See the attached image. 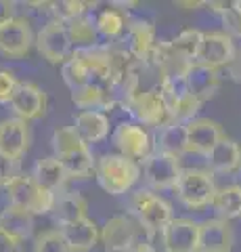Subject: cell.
<instances>
[{
  "label": "cell",
  "mask_w": 241,
  "mask_h": 252,
  "mask_svg": "<svg viewBox=\"0 0 241 252\" xmlns=\"http://www.w3.org/2000/svg\"><path fill=\"white\" fill-rule=\"evenodd\" d=\"M95 177L109 195H124L141 179V166L122 154H103L97 160Z\"/></svg>",
  "instance_id": "6da1fadb"
},
{
  "label": "cell",
  "mask_w": 241,
  "mask_h": 252,
  "mask_svg": "<svg viewBox=\"0 0 241 252\" xmlns=\"http://www.w3.org/2000/svg\"><path fill=\"white\" fill-rule=\"evenodd\" d=\"M128 215L147 233H161L172 223L174 212L170 202L151 189H136L128 200Z\"/></svg>",
  "instance_id": "7a4b0ae2"
},
{
  "label": "cell",
  "mask_w": 241,
  "mask_h": 252,
  "mask_svg": "<svg viewBox=\"0 0 241 252\" xmlns=\"http://www.w3.org/2000/svg\"><path fill=\"white\" fill-rule=\"evenodd\" d=\"M6 198H9V206L21 208L36 217L49 215L55 206L57 195L38 185L32 175H17L6 185Z\"/></svg>",
  "instance_id": "3957f363"
},
{
  "label": "cell",
  "mask_w": 241,
  "mask_h": 252,
  "mask_svg": "<svg viewBox=\"0 0 241 252\" xmlns=\"http://www.w3.org/2000/svg\"><path fill=\"white\" fill-rule=\"evenodd\" d=\"M122 105L136 118L141 126H153V128H166V126L174 124V116L170 112V107L166 105L164 97L158 86H153L149 91H138L130 99L122 101Z\"/></svg>",
  "instance_id": "277c9868"
},
{
  "label": "cell",
  "mask_w": 241,
  "mask_h": 252,
  "mask_svg": "<svg viewBox=\"0 0 241 252\" xmlns=\"http://www.w3.org/2000/svg\"><path fill=\"white\" fill-rule=\"evenodd\" d=\"M174 191H176V198L187 208L199 210V208L212 206L218 187L214 183L212 172L199 170V168H185L176 181Z\"/></svg>",
  "instance_id": "5b68a950"
},
{
  "label": "cell",
  "mask_w": 241,
  "mask_h": 252,
  "mask_svg": "<svg viewBox=\"0 0 241 252\" xmlns=\"http://www.w3.org/2000/svg\"><path fill=\"white\" fill-rule=\"evenodd\" d=\"M145 229L130 215H115L105 220L101 229V242L107 252H130L145 242Z\"/></svg>",
  "instance_id": "8992f818"
},
{
  "label": "cell",
  "mask_w": 241,
  "mask_h": 252,
  "mask_svg": "<svg viewBox=\"0 0 241 252\" xmlns=\"http://www.w3.org/2000/svg\"><path fill=\"white\" fill-rule=\"evenodd\" d=\"M158 89L161 93V97H164L166 105L170 107V112H172L174 122L187 124V122L195 120L201 103L191 94L189 86H187L185 76L161 78V80L158 82Z\"/></svg>",
  "instance_id": "52a82bcc"
},
{
  "label": "cell",
  "mask_w": 241,
  "mask_h": 252,
  "mask_svg": "<svg viewBox=\"0 0 241 252\" xmlns=\"http://www.w3.org/2000/svg\"><path fill=\"white\" fill-rule=\"evenodd\" d=\"M107 55H109L115 94H122V101H126L134 93H138V65H141V61L132 57L124 49V44L107 46Z\"/></svg>",
  "instance_id": "ba28073f"
},
{
  "label": "cell",
  "mask_w": 241,
  "mask_h": 252,
  "mask_svg": "<svg viewBox=\"0 0 241 252\" xmlns=\"http://www.w3.org/2000/svg\"><path fill=\"white\" fill-rule=\"evenodd\" d=\"M36 49L42 57L53 63V65H63V63L74 55V46L69 42L67 28L63 21L51 19L36 36Z\"/></svg>",
  "instance_id": "9c48e42d"
},
{
  "label": "cell",
  "mask_w": 241,
  "mask_h": 252,
  "mask_svg": "<svg viewBox=\"0 0 241 252\" xmlns=\"http://www.w3.org/2000/svg\"><path fill=\"white\" fill-rule=\"evenodd\" d=\"M181 158L166 154V152H151L143 162V177L151 189L164 191V189H174L178 177H181Z\"/></svg>",
  "instance_id": "30bf717a"
},
{
  "label": "cell",
  "mask_w": 241,
  "mask_h": 252,
  "mask_svg": "<svg viewBox=\"0 0 241 252\" xmlns=\"http://www.w3.org/2000/svg\"><path fill=\"white\" fill-rule=\"evenodd\" d=\"M113 143L122 156H126L134 162H145L147 156L151 154L153 141L145 126L136 122H120L113 130Z\"/></svg>",
  "instance_id": "8fae6325"
},
{
  "label": "cell",
  "mask_w": 241,
  "mask_h": 252,
  "mask_svg": "<svg viewBox=\"0 0 241 252\" xmlns=\"http://www.w3.org/2000/svg\"><path fill=\"white\" fill-rule=\"evenodd\" d=\"M235 53V42L227 32H204V40H201V49L197 53L195 63L210 69H220L224 65L229 67Z\"/></svg>",
  "instance_id": "7c38bea8"
},
{
  "label": "cell",
  "mask_w": 241,
  "mask_h": 252,
  "mask_svg": "<svg viewBox=\"0 0 241 252\" xmlns=\"http://www.w3.org/2000/svg\"><path fill=\"white\" fill-rule=\"evenodd\" d=\"M34 44L32 23L26 17H15L0 28V55L9 59L26 57Z\"/></svg>",
  "instance_id": "4fadbf2b"
},
{
  "label": "cell",
  "mask_w": 241,
  "mask_h": 252,
  "mask_svg": "<svg viewBox=\"0 0 241 252\" xmlns=\"http://www.w3.org/2000/svg\"><path fill=\"white\" fill-rule=\"evenodd\" d=\"M9 105L19 120H38L46 114V93L34 82H19Z\"/></svg>",
  "instance_id": "5bb4252c"
},
{
  "label": "cell",
  "mask_w": 241,
  "mask_h": 252,
  "mask_svg": "<svg viewBox=\"0 0 241 252\" xmlns=\"http://www.w3.org/2000/svg\"><path fill=\"white\" fill-rule=\"evenodd\" d=\"M161 244L166 252H199V223L193 219H172L164 231Z\"/></svg>",
  "instance_id": "9a60e30c"
},
{
  "label": "cell",
  "mask_w": 241,
  "mask_h": 252,
  "mask_svg": "<svg viewBox=\"0 0 241 252\" xmlns=\"http://www.w3.org/2000/svg\"><path fill=\"white\" fill-rule=\"evenodd\" d=\"M80 61L84 63L88 72V84L99 86L101 91L109 93L115 97V84H113V74H111V65H109V55L107 49H86V51H74Z\"/></svg>",
  "instance_id": "2e32d148"
},
{
  "label": "cell",
  "mask_w": 241,
  "mask_h": 252,
  "mask_svg": "<svg viewBox=\"0 0 241 252\" xmlns=\"http://www.w3.org/2000/svg\"><path fill=\"white\" fill-rule=\"evenodd\" d=\"M224 139L222 126L210 118H195L187 122V141H189V152L208 156L216 147L218 141Z\"/></svg>",
  "instance_id": "e0dca14e"
},
{
  "label": "cell",
  "mask_w": 241,
  "mask_h": 252,
  "mask_svg": "<svg viewBox=\"0 0 241 252\" xmlns=\"http://www.w3.org/2000/svg\"><path fill=\"white\" fill-rule=\"evenodd\" d=\"M235 233L229 220L220 217L199 223V252H231Z\"/></svg>",
  "instance_id": "ac0fdd59"
},
{
  "label": "cell",
  "mask_w": 241,
  "mask_h": 252,
  "mask_svg": "<svg viewBox=\"0 0 241 252\" xmlns=\"http://www.w3.org/2000/svg\"><path fill=\"white\" fill-rule=\"evenodd\" d=\"M29 147V126L19 118L0 120V154L17 160Z\"/></svg>",
  "instance_id": "d6986e66"
},
{
  "label": "cell",
  "mask_w": 241,
  "mask_h": 252,
  "mask_svg": "<svg viewBox=\"0 0 241 252\" xmlns=\"http://www.w3.org/2000/svg\"><path fill=\"white\" fill-rule=\"evenodd\" d=\"M155 28L145 19H132L126 26V36H124V49L141 63L149 61V55L155 46Z\"/></svg>",
  "instance_id": "ffe728a7"
},
{
  "label": "cell",
  "mask_w": 241,
  "mask_h": 252,
  "mask_svg": "<svg viewBox=\"0 0 241 252\" xmlns=\"http://www.w3.org/2000/svg\"><path fill=\"white\" fill-rule=\"evenodd\" d=\"M185 80H187V86H189L191 94L199 103L210 101L220 89L218 69H210L206 65H199V63H191V67L187 69V74H185Z\"/></svg>",
  "instance_id": "44dd1931"
},
{
  "label": "cell",
  "mask_w": 241,
  "mask_h": 252,
  "mask_svg": "<svg viewBox=\"0 0 241 252\" xmlns=\"http://www.w3.org/2000/svg\"><path fill=\"white\" fill-rule=\"evenodd\" d=\"M59 231L63 233V238L67 242V246L72 248V252H88L99 244L101 231L97 223L92 219H80L76 223H69L59 227Z\"/></svg>",
  "instance_id": "7402d4cb"
},
{
  "label": "cell",
  "mask_w": 241,
  "mask_h": 252,
  "mask_svg": "<svg viewBox=\"0 0 241 252\" xmlns=\"http://www.w3.org/2000/svg\"><path fill=\"white\" fill-rule=\"evenodd\" d=\"M32 177L36 179V183L44 187L46 191L61 195L65 191V185H67V172L63 168V164L59 162L57 156H49V158H42V160L36 162Z\"/></svg>",
  "instance_id": "603a6c76"
},
{
  "label": "cell",
  "mask_w": 241,
  "mask_h": 252,
  "mask_svg": "<svg viewBox=\"0 0 241 252\" xmlns=\"http://www.w3.org/2000/svg\"><path fill=\"white\" fill-rule=\"evenodd\" d=\"M74 130L84 145H92L109 135V118L103 112H80L74 118Z\"/></svg>",
  "instance_id": "cb8c5ba5"
},
{
  "label": "cell",
  "mask_w": 241,
  "mask_h": 252,
  "mask_svg": "<svg viewBox=\"0 0 241 252\" xmlns=\"http://www.w3.org/2000/svg\"><path fill=\"white\" fill-rule=\"evenodd\" d=\"M51 215L59 227L76 223V220L88 217V202L78 191H63L61 195H57Z\"/></svg>",
  "instance_id": "d4e9b609"
},
{
  "label": "cell",
  "mask_w": 241,
  "mask_h": 252,
  "mask_svg": "<svg viewBox=\"0 0 241 252\" xmlns=\"http://www.w3.org/2000/svg\"><path fill=\"white\" fill-rule=\"evenodd\" d=\"M72 103L80 107L82 112H111L118 105V99L113 94L101 91L95 84H84L80 89L72 91Z\"/></svg>",
  "instance_id": "484cf974"
},
{
  "label": "cell",
  "mask_w": 241,
  "mask_h": 252,
  "mask_svg": "<svg viewBox=\"0 0 241 252\" xmlns=\"http://www.w3.org/2000/svg\"><path fill=\"white\" fill-rule=\"evenodd\" d=\"M208 164L212 172H218V175H229V172H235L239 168L241 162V147L237 145V141L227 139L216 143V147L210 152L208 156Z\"/></svg>",
  "instance_id": "4316f807"
},
{
  "label": "cell",
  "mask_w": 241,
  "mask_h": 252,
  "mask_svg": "<svg viewBox=\"0 0 241 252\" xmlns=\"http://www.w3.org/2000/svg\"><path fill=\"white\" fill-rule=\"evenodd\" d=\"M0 229L23 244L34 233V215L15 206H6L0 212Z\"/></svg>",
  "instance_id": "83f0119b"
},
{
  "label": "cell",
  "mask_w": 241,
  "mask_h": 252,
  "mask_svg": "<svg viewBox=\"0 0 241 252\" xmlns=\"http://www.w3.org/2000/svg\"><path fill=\"white\" fill-rule=\"evenodd\" d=\"M67 28V36L69 42L76 51H86V49H97L99 46V32L95 26V19L84 15V17H78L65 23Z\"/></svg>",
  "instance_id": "f1b7e54d"
},
{
  "label": "cell",
  "mask_w": 241,
  "mask_h": 252,
  "mask_svg": "<svg viewBox=\"0 0 241 252\" xmlns=\"http://www.w3.org/2000/svg\"><path fill=\"white\" fill-rule=\"evenodd\" d=\"M158 152H166L181 158L183 154L189 152V141H187V124L174 122L166 128L158 130Z\"/></svg>",
  "instance_id": "f546056e"
},
{
  "label": "cell",
  "mask_w": 241,
  "mask_h": 252,
  "mask_svg": "<svg viewBox=\"0 0 241 252\" xmlns=\"http://www.w3.org/2000/svg\"><path fill=\"white\" fill-rule=\"evenodd\" d=\"M59 162L63 164L69 179H88L97 166V160L92 158L88 147H82V149H76V152H69L65 156H59Z\"/></svg>",
  "instance_id": "4dcf8cb0"
},
{
  "label": "cell",
  "mask_w": 241,
  "mask_h": 252,
  "mask_svg": "<svg viewBox=\"0 0 241 252\" xmlns=\"http://www.w3.org/2000/svg\"><path fill=\"white\" fill-rule=\"evenodd\" d=\"M212 206L216 212H218V217L224 220L241 217V187L237 183L218 187Z\"/></svg>",
  "instance_id": "1f68e13d"
},
{
  "label": "cell",
  "mask_w": 241,
  "mask_h": 252,
  "mask_svg": "<svg viewBox=\"0 0 241 252\" xmlns=\"http://www.w3.org/2000/svg\"><path fill=\"white\" fill-rule=\"evenodd\" d=\"M201 40H204V32L195 30V28H187V30L181 32V34H176V38L170 40V44H172L174 53L181 59L189 61V63H195L197 53L201 49Z\"/></svg>",
  "instance_id": "d6a6232c"
},
{
  "label": "cell",
  "mask_w": 241,
  "mask_h": 252,
  "mask_svg": "<svg viewBox=\"0 0 241 252\" xmlns=\"http://www.w3.org/2000/svg\"><path fill=\"white\" fill-rule=\"evenodd\" d=\"M95 26H97V32L99 36L103 38H120L124 34V30H126V17H124V13L115 11V9H105L101 11L97 17H95Z\"/></svg>",
  "instance_id": "836d02e7"
},
{
  "label": "cell",
  "mask_w": 241,
  "mask_h": 252,
  "mask_svg": "<svg viewBox=\"0 0 241 252\" xmlns=\"http://www.w3.org/2000/svg\"><path fill=\"white\" fill-rule=\"evenodd\" d=\"M53 152H55V156H65L69 152H76V149H82V147H88L82 143V139L76 135L74 126H61V128H57L55 132H53Z\"/></svg>",
  "instance_id": "e575fe53"
},
{
  "label": "cell",
  "mask_w": 241,
  "mask_h": 252,
  "mask_svg": "<svg viewBox=\"0 0 241 252\" xmlns=\"http://www.w3.org/2000/svg\"><path fill=\"white\" fill-rule=\"evenodd\" d=\"M61 76H63V82L69 86V91H76V89H80V86L88 84V72L76 53L63 63Z\"/></svg>",
  "instance_id": "d590c367"
},
{
  "label": "cell",
  "mask_w": 241,
  "mask_h": 252,
  "mask_svg": "<svg viewBox=\"0 0 241 252\" xmlns=\"http://www.w3.org/2000/svg\"><path fill=\"white\" fill-rule=\"evenodd\" d=\"M90 6H95V4L92 2H80V0H59V2H51L53 13L57 15L55 19L63 21V23L78 19V17H84Z\"/></svg>",
  "instance_id": "8d00e7d4"
},
{
  "label": "cell",
  "mask_w": 241,
  "mask_h": 252,
  "mask_svg": "<svg viewBox=\"0 0 241 252\" xmlns=\"http://www.w3.org/2000/svg\"><path fill=\"white\" fill-rule=\"evenodd\" d=\"M34 252H72V248L67 246L63 233L59 229H51L42 231L34 240Z\"/></svg>",
  "instance_id": "74e56055"
},
{
  "label": "cell",
  "mask_w": 241,
  "mask_h": 252,
  "mask_svg": "<svg viewBox=\"0 0 241 252\" xmlns=\"http://www.w3.org/2000/svg\"><path fill=\"white\" fill-rule=\"evenodd\" d=\"M222 26L224 32L231 38H241V0H235V2L229 4V9L222 15Z\"/></svg>",
  "instance_id": "f35d334b"
},
{
  "label": "cell",
  "mask_w": 241,
  "mask_h": 252,
  "mask_svg": "<svg viewBox=\"0 0 241 252\" xmlns=\"http://www.w3.org/2000/svg\"><path fill=\"white\" fill-rule=\"evenodd\" d=\"M17 78L9 69H0V103H11L13 93L17 89Z\"/></svg>",
  "instance_id": "ab89813d"
},
{
  "label": "cell",
  "mask_w": 241,
  "mask_h": 252,
  "mask_svg": "<svg viewBox=\"0 0 241 252\" xmlns=\"http://www.w3.org/2000/svg\"><path fill=\"white\" fill-rule=\"evenodd\" d=\"M19 162L17 160H11V158H6L0 154V185L6 187L11 183V181L19 175Z\"/></svg>",
  "instance_id": "60d3db41"
},
{
  "label": "cell",
  "mask_w": 241,
  "mask_h": 252,
  "mask_svg": "<svg viewBox=\"0 0 241 252\" xmlns=\"http://www.w3.org/2000/svg\"><path fill=\"white\" fill-rule=\"evenodd\" d=\"M0 252H23V244L0 229Z\"/></svg>",
  "instance_id": "b9f144b4"
},
{
  "label": "cell",
  "mask_w": 241,
  "mask_h": 252,
  "mask_svg": "<svg viewBox=\"0 0 241 252\" xmlns=\"http://www.w3.org/2000/svg\"><path fill=\"white\" fill-rule=\"evenodd\" d=\"M11 19H15V2L11 0H0V28L4 23H9Z\"/></svg>",
  "instance_id": "7bdbcfd3"
},
{
  "label": "cell",
  "mask_w": 241,
  "mask_h": 252,
  "mask_svg": "<svg viewBox=\"0 0 241 252\" xmlns=\"http://www.w3.org/2000/svg\"><path fill=\"white\" fill-rule=\"evenodd\" d=\"M229 76H231V80H235L241 84V49L235 53V57H233V61L229 63Z\"/></svg>",
  "instance_id": "ee69618b"
},
{
  "label": "cell",
  "mask_w": 241,
  "mask_h": 252,
  "mask_svg": "<svg viewBox=\"0 0 241 252\" xmlns=\"http://www.w3.org/2000/svg\"><path fill=\"white\" fill-rule=\"evenodd\" d=\"M229 4H231V2H224V0H222V2H214V0L206 2V6H208L210 11H214V13H218V15H222L224 11H227V9H229Z\"/></svg>",
  "instance_id": "f6af8a7d"
},
{
  "label": "cell",
  "mask_w": 241,
  "mask_h": 252,
  "mask_svg": "<svg viewBox=\"0 0 241 252\" xmlns=\"http://www.w3.org/2000/svg\"><path fill=\"white\" fill-rule=\"evenodd\" d=\"M130 252H160V250L155 248L151 242H147V240H145V242H141V244H138V246H134V248H132Z\"/></svg>",
  "instance_id": "bcb514c9"
},
{
  "label": "cell",
  "mask_w": 241,
  "mask_h": 252,
  "mask_svg": "<svg viewBox=\"0 0 241 252\" xmlns=\"http://www.w3.org/2000/svg\"><path fill=\"white\" fill-rule=\"evenodd\" d=\"M176 6H185V11H195L199 6H206V2H185V0H178Z\"/></svg>",
  "instance_id": "7dc6e473"
},
{
  "label": "cell",
  "mask_w": 241,
  "mask_h": 252,
  "mask_svg": "<svg viewBox=\"0 0 241 252\" xmlns=\"http://www.w3.org/2000/svg\"><path fill=\"white\" fill-rule=\"evenodd\" d=\"M239 170H241V162H239Z\"/></svg>",
  "instance_id": "c3c4849f"
}]
</instances>
